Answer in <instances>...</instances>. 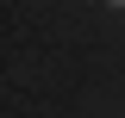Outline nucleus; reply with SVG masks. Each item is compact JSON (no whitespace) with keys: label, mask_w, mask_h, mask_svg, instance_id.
<instances>
[{"label":"nucleus","mask_w":125,"mask_h":118,"mask_svg":"<svg viewBox=\"0 0 125 118\" xmlns=\"http://www.w3.org/2000/svg\"><path fill=\"white\" fill-rule=\"evenodd\" d=\"M100 6H119V13H125V0H100Z\"/></svg>","instance_id":"obj_1"}]
</instances>
